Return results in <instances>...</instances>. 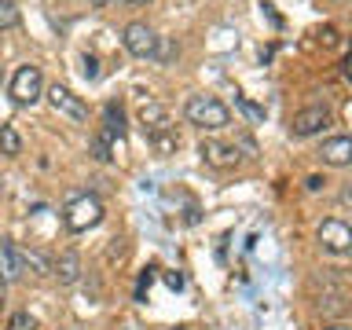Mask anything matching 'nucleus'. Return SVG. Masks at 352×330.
Returning <instances> with one entry per match:
<instances>
[{
    "label": "nucleus",
    "mask_w": 352,
    "mask_h": 330,
    "mask_svg": "<svg viewBox=\"0 0 352 330\" xmlns=\"http://www.w3.org/2000/svg\"><path fill=\"white\" fill-rule=\"evenodd\" d=\"M184 114H187L191 125L209 129V132L231 125V110L220 103V99H213V96H191V99H187V107H184Z\"/></svg>",
    "instance_id": "1"
},
{
    "label": "nucleus",
    "mask_w": 352,
    "mask_h": 330,
    "mask_svg": "<svg viewBox=\"0 0 352 330\" xmlns=\"http://www.w3.org/2000/svg\"><path fill=\"white\" fill-rule=\"evenodd\" d=\"M99 220H103V206H99L96 195L74 198V202L66 206V213H63V224H66V231H74V235H81V231L96 228Z\"/></svg>",
    "instance_id": "2"
},
{
    "label": "nucleus",
    "mask_w": 352,
    "mask_h": 330,
    "mask_svg": "<svg viewBox=\"0 0 352 330\" xmlns=\"http://www.w3.org/2000/svg\"><path fill=\"white\" fill-rule=\"evenodd\" d=\"M121 41H125V52L136 55V59H154V52H158V33L147 22H129Z\"/></svg>",
    "instance_id": "3"
},
{
    "label": "nucleus",
    "mask_w": 352,
    "mask_h": 330,
    "mask_svg": "<svg viewBox=\"0 0 352 330\" xmlns=\"http://www.w3.org/2000/svg\"><path fill=\"white\" fill-rule=\"evenodd\" d=\"M41 88H44V81H41L37 66H19L15 77H11V99H15L19 107H33V103H37Z\"/></svg>",
    "instance_id": "4"
},
{
    "label": "nucleus",
    "mask_w": 352,
    "mask_h": 330,
    "mask_svg": "<svg viewBox=\"0 0 352 330\" xmlns=\"http://www.w3.org/2000/svg\"><path fill=\"white\" fill-rule=\"evenodd\" d=\"M319 246L330 253H352V224H345L338 217L323 220L319 224Z\"/></svg>",
    "instance_id": "5"
},
{
    "label": "nucleus",
    "mask_w": 352,
    "mask_h": 330,
    "mask_svg": "<svg viewBox=\"0 0 352 330\" xmlns=\"http://www.w3.org/2000/svg\"><path fill=\"white\" fill-rule=\"evenodd\" d=\"M48 103H52L55 114L70 118V121H77V125H81V121H88V107L70 92V88H63V85H52V88H48Z\"/></svg>",
    "instance_id": "6"
},
{
    "label": "nucleus",
    "mask_w": 352,
    "mask_h": 330,
    "mask_svg": "<svg viewBox=\"0 0 352 330\" xmlns=\"http://www.w3.org/2000/svg\"><path fill=\"white\" fill-rule=\"evenodd\" d=\"M330 125V110L327 107H305V110H297V114H294V121H290V132H294V136H316V132H323Z\"/></svg>",
    "instance_id": "7"
},
{
    "label": "nucleus",
    "mask_w": 352,
    "mask_h": 330,
    "mask_svg": "<svg viewBox=\"0 0 352 330\" xmlns=\"http://www.w3.org/2000/svg\"><path fill=\"white\" fill-rule=\"evenodd\" d=\"M198 154H202L206 165H217V169H231L239 162V147H228V143H217V140H202Z\"/></svg>",
    "instance_id": "8"
},
{
    "label": "nucleus",
    "mask_w": 352,
    "mask_h": 330,
    "mask_svg": "<svg viewBox=\"0 0 352 330\" xmlns=\"http://www.w3.org/2000/svg\"><path fill=\"white\" fill-rule=\"evenodd\" d=\"M323 162L334 165V169H345V165H352V136H334L323 143Z\"/></svg>",
    "instance_id": "9"
},
{
    "label": "nucleus",
    "mask_w": 352,
    "mask_h": 330,
    "mask_svg": "<svg viewBox=\"0 0 352 330\" xmlns=\"http://www.w3.org/2000/svg\"><path fill=\"white\" fill-rule=\"evenodd\" d=\"M52 275L59 279L63 286H74L77 279H81V257L70 250V253H59V257L52 261Z\"/></svg>",
    "instance_id": "10"
},
{
    "label": "nucleus",
    "mask_w": 352,
    "mask_h": 330,
    "mask_svg": "<svg viewBox=\"0 0 352 330\" xmlns=\"http://www.w3.org/2000/svg\"><path fill=\"white\" fill-rule=\"evenodd\" d=\"M22 268H26V264H22L19 246H15V242H8V239H0V275L11 283V279H19V275H22Z\"/></svg>",
    "instance_id": "11"
},
{
    "label": "nucleus",
    "mask_w": 352,
    "mask_h": 330,
    "mask_svg": "<svg viewBox=\"0 0 352 330\" xmlns=\"http://www.w3.org/2000/svg\"><path fill=\"white\" fill-rule=\"evenodd\" d=\"M103 136H110L114 143L125 140V110H121L118 103L103 107Z\"/></svg>",
    "instance_id": "12"
},
{
    "label": "nucleus",
    "mask_w": 352,
    "mask_h": 330,
    "mask_svg": "<svg viewBox=\"0 0 352 330\" xmlns=\"http://www.w3.org/2000/svg\"><path fill=\"white\" fill-rule=\"evenodd\" d=\"M140 125H143V132H154V129H165L169 125V110H165L162 103H143L140 107Z\"/></svg>",
    "instance_id": "13"
},
{
    "label": "nucleus",
    "mask_w": 352,
    "mask_h": 330,
    "mask_svg": "<svg viewBox=\"0 0 352 330\" xmlns=\"http://www.w3.org/2000/svg\"><path fill=\"white\" fill-rule=\"evenodd\" d=\"M147 143L158 154H173L176 147H180V136H176V129L173 125H165V129H154V132H147Z\"/></svg>",
    "instance_id": "14"
},
{
    "label": "nucleus",
    "mask_w": 352,
    "mask_h": 330,
    "mask_svg": "<svg viewBox=\"0 0 352 330\" xmlns=\"http://www.w3.org/2000/svg\"><path fill=\"white\" fill-rule=\"evenodd\" d=\"M114 151H118V143L110 140V136H103V132L92 140V158L96 162H110V158H114Z\"/></svg>",
    "instance_id": "15"
},
{
    "label": "nucleus",
    "mask_w": 352,
    "mask_h": 330,
    "mask_svg": "<svg viewBox=\"0 0 352 330\" xmlns=\"http://www.w3.org/2000/svg\"><path fill=\"white\" fill-rule=\"evenodd\" d=\"M22 264H26V268H33L37 275H52V261L44 257V253H37V250H26V253H22Z\"/></svg>",
    "instance_id": "16"
},
{
    "label": "nucleus",
    "mask_w": 352,
    "mask_h": 330,
    "mask_svg": "<svg viewBox=\"0 0 352 330\" xmlns=\"http://www.w3.org/2000/svg\"><path fill=\"white\" fill-rule=\"evenodd\" d=\"M19 8H15V0H0V30H15L19 26Z\"/></svg>",
    "instance_id": "17"
},
{
    "label": "nucleus",
    "mask_w": 352,
    "mask_h": 330,
    "mask_svg": "<svg viewBox=\"0 0 352 330\" xmlns=\"http://www.w3.org/2000/svg\"><path fill=\"white\" fill-rule=\"evenodd\" d=\"M0 151H4V154H19L22 151V140H19V132L11 125L0 129Z\"/></svg>",
    "instance_id": "18"
},
{
    "label": "nucleus",
    "mask_w": 352,
    "mask_h": 330,
    "mask_svg": "<svg viewBox=\"0 0 352 330\" xmlns=\"http://www.w3.org/2000/svg\"><path fill=\"white\" fill-rule=\"evenodd\" d=\"M235 107L246 114L250 121H257V125H264V107H257V103H250L246 96H235Z\"/></svg>",
    "instance_id": "19"
},
{
    "label": "nucleus",
    "mask_w": 352,
    "mask_h": 330,
    "mask_svg": "<svg viewBox=\"0 0 352 330\" xmlns=\"http://www.w3.org/2000/svg\"><path fill=\"white\" fill-rule=\"evenodd\" d=\"M8 330H37V319H33L30 312H15L8 319Z\"/></svg>",
    "instance_id": "20"
},
{
    "label": "nucleus",
    "mask_w": 352,
    "mask_h": 330,
    "mask_svg": "<svg viewBox=\"0 0 352 330\" xmlns=\"http://www.w3.org/2000/svg\"><path fill=\"white\" fill-rule=\"evenodd\" d=\"M176 52H180V48H176L173 41L158 37V52H154V59H158V63H173V59H176Z\"/></svg>",
    "instance_id": "21"
},
{
    "label": "nucleus",
    "mask_w": 352,
    "mask_h": 330,
    "mask_svg": "<svg viewBox=\"0 0 352 330\" xmlns=\"http://www.w3.org/2000/svg\"><path fill=\"white\" fill-rule=\"evenodd\" d=\"M151 279H154V268H143L140 272V283H136V301L143 305L147 301V290H151Z\"/></svg>",
    "instance_id": "22"
},
{
    "label": "nucleus",
    "mask_w": 352,
    "mask_h": 330,
    "mask_svg": "<svg viewBox=\"0 0 352 330\" xmlns=\"http://www.w3.org/2000/svg\"><path fill=\"white\" fill-rule=\"evenodd\" d=\"M85 77H88V81H96V77H99V63H96V55H85Z\"/></svg>",
    "instance_id": "23"
},
{
    "label": "nucleus",
    "mask_w": 352,
    "mask_h": 330,
    "mask_svg": "<svg viewBox=\"0 0 352 330\" xmlns=\"http://www.w3.org/2000/svg\"><path fill=\"white\" fill-rule=\"evenodd\" d=\"M165 286H169V290H184V275L180 272H165Z\"/></svg>",
    "instance_id": "24"
},
{
    "label": "nucleus",
    "mask_w": 352,
    "mask_h": 330,
    "mask_svg": "<svg viewBox=\"0 0 352 330\" xmlns=\"http://www.w3.org/2000/svg\"><path fill=\"white\" fill-rule=\"evenodd\" d=\"M319 37H323V44H327V48H334V44H338V33L330 30V26H327L323 33H319Z\"/></svg>",
    "instance_id": "25"
},
{
    "label": "nucleus",
    "mask_w": 352,
    "mask_h": 330,
    "mask_svg": "<svg viewBox=\"0 0 352 330\" xmlns=\"http://www.w3.org/2000/svg\"><path fill=\"white\" fill-rule=\"evenodd\" d=\"M323 184H327L323 176H308V184H305V187H308V191H319V187H323Z\"/></svg>",
    "instance_id": "26"
},
{
    "label": "nucleus",
    "mask_w": 352,
    "mask_h": 330,
    "mask_svg": "<svg viewBox=\"0 0 352 330\" xmlns=\"http://www.w3.org/2000/svg\"><path fill=\"white\" fill-rule=\"evenodd\" d=\"M4 290H8V279L0 275V301H4Z\"/></svg>",
    "instance_id": "27"
},
{
    "label": "nucleus",
    "mask_w": 352,
    "mask_h": 330,
    "mask_svg": "<svg viewBox=\"0 0 352 330\" xmlns=\"http://www.w3.org/2000/svg\"><path fill=\"white\" fill-rule=\"evenodd\" d=\"M110 4V0H92V8H107Z\"/></svg>",
    "instance_id": "28"
},
{
    "label": "nucleus",
    "mask_w": 352,
    "mask_h": 330,
    "mask_svg": "<svg viewBox=\"0 0 352 330\" xmlns=\"http://www.w3.org/2000/svg\"><path fill=\"white\" fill-rule=\"evenodd\" d=\"M327 330H352V327H345V323H338V327H327Z\"/></svg>",
    "instance_id": "29"
},
{
    "label": "nucleus",
    "mask_w": 352,
    "mask_h": 330,
    "mask_svg": "<svg viewBox=\"0 0 352 330\" xmlns=\"http://www.w3.org/2000/svg\"><path fill=\"white\" fill-rule=\"evenodd\" d=\"M129 4H147V0H129Z\"/></svg>",
    "instance_id": "30"
},
{
    "label": "nucleus",
    "mask_w": 352,
    "mask_h": 330,
    "mask_svg": "<svg viewBox=\"0 0 352 330\" xmlns=\"http://www.w3.org/2000/svg\"><path fill=\"white\" fill-rule=\"evenodd\" d=\"M349 77H352V55H349Z\"/></svg>",
    "instance_id": "31"
},
{
    "label": "nucleus",
    "mask_w": 352,
    "mask_h": 330,
    "mask_svg": "<svg viewBox=\"0 0 352 330\" xmlns=\"http://www.w3.org/2000/svg\"><path fill=\"white\" fill-rule=\"evenodd\" d=\"M173 330H187V327H173Z\"/></svg>",
    "instance_id": "32"
}]
</instances>
